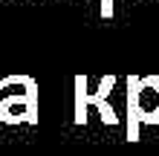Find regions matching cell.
I'll return each mask as SVG.
<instances>
[{
    "label": "cell",
    "mask_w": 159,
    "mask_h": 156,
    "mask_svg": "<svg viewBox=\"0 0 159 156\" xmlns=\"http://www.w3.org/2000/svg\"><path fill=\"white\" fill-rule=\"evenodd\" d=\"M0 122L3 124H38V81L32 75L15 72L0 78Z\"/></svg>",
    "instance_id": "cell-1"
},
{
    "label": "cell",
    "mask_w": 159,
    "mask_h": 156,
    "mask_svg": "<svg viewBox=\"0 0 159 156\" xmlns=\"http://www.w3.org/2000/svg\"><path fill=\"white\" fill-rule=\"evenodd\" d=\"M142 124H159V75H127V142H139Z\"/></svg>",
    "instance_id": "cell-2"
},
{
    "label": "cell",
    "mask_w": 159,
    "mask_h": 156,
    "mask_svg": "<svg viewBox=\"0 0 159 156\" xmlns=\"http://www.w3.org/2000/svg\"><path fill=\"white\" fill-rule=\"evenodd\" d=\"M87 81L90 78L84 75V72L75 75V107H72V122H75L78 127L87 124V107H96L104 124H119V113H116V107L110 104V93H113V87H116V75H104L98 81L96 93L87 90Z\"/></svg>",
    "instance_id": "cell-3"
},
{
    "label": "cell",
    "mask_w": 159,
    "mask_h": 156,
    "mask_svg": "<svg viewBox=\"0 0 159 156\" xmlns=\"http://www.w3.org/2000/svg\"><path fill=\"white\" fill-rule=\"evenodd\" d=\"M98 12H101V17H104V20H110V17H113L116 15V3H113V0H98Z\"/></svg>",
    "instance_id": "cell-4"
},
{
    "label": "cell",
    "mask_w": 159,
    "mask_h": 156,
    "mask_svg": "<svg viewBox=\"0 0 159 156\" xmlns=\"http://www.w3.org/2000/svg\"><path fill=\"white\" fill-rule=\"evenodd\" d=\"M84 3H87V0H84Z\"/></svg>",
    "instance_id": "cell-5"
},
{
    "label": "cell",
    "mask_w": 159,
    "mask_h": 156,
    "mask_svg": "<svg viewBox=\"0 0 159 156\" xmlns=\"http://www.w3.org/2000/svg\"><path fill=\"white\" fill-rule=\"evenodd\" d=\"M127 3H130V0H127Z\"/></svg>",
    "instance_id": "cell-6"
}]
</instances>
